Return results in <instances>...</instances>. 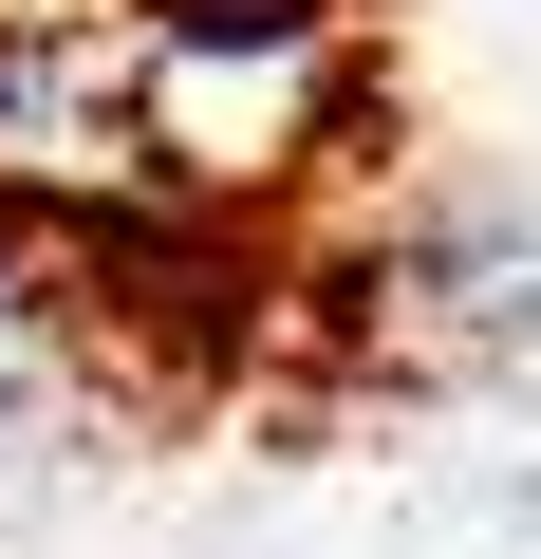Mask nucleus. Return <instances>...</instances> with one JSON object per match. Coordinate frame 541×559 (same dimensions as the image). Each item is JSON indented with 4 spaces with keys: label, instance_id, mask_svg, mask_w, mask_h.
<instances>
[{
    "label": "nucleus",
    "instance_id": "obj_1",
    "mask_svg": "<svg viewBox=\"0 0 541 559\" xmlns=\"http://www.w3.org/2000/svg\"><path fill=\"white\" fill-rule=\"evenodd\" d=\"M411 261H430V299H448L467 336H541V242H522L504 205H430Z\"/></svg>",
    "mask_w": 541,
    "mask_h": 559
}]
</instances>
